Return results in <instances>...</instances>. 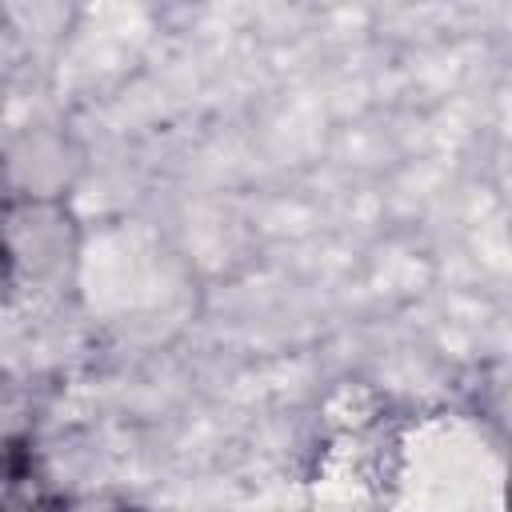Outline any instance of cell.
Listing matches in <instances>:
<instances>
[{
  "label": "cell",
  "mask_w": 512,
  "mask_h": 512,
  "mask_svg": "<svg viewBox=\"0 0 512 512\" xmlns=\"http://www.w3.org/2000/svg\"><path fill=\"white\" fill-rule=\"evenodd\" d=\"M80 220L56 196L0 204V288L24 308H52L76 288Z\"/></svg>",
  "instance_id": "6da1fadb"
},
{
  "label": "cell",
  "mask_w": 512,
  "mask_h": 512,
  "mask_svg": "<svg viewBox=\"0 0 512 512\" xmlns=\"http://www.w3.org/2000/svg\"><path fill=\"white\" fill-rule=\"evenodd\" d=\"M52 512H144L136 504H128L124 496H108V492H88V496H72L52 504Z\"/></svg>",
  "instance_id": "7a4b0ae2"
}]
</instances>
